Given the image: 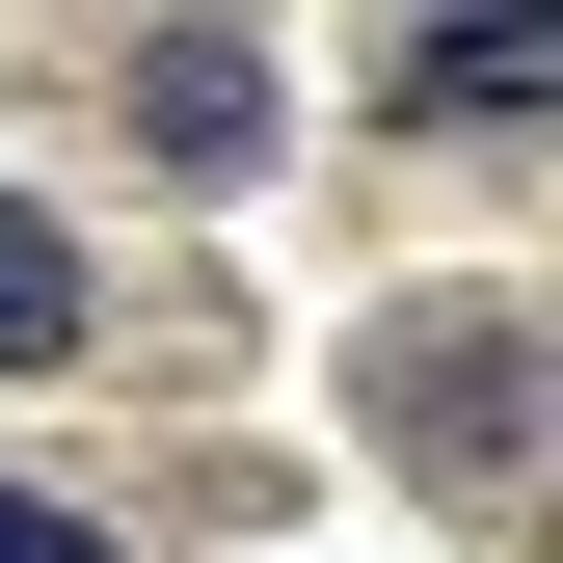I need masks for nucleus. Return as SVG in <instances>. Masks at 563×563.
Listing matches in <instances>:
<instances>
[{"label":"nucleus","instance_id":"obj_3","mask_svg":"<svg viewBox=\"0 0 563 563\" xmlns=\"http://www.w3.org/2000/svg\"><path fill=\"white\" fill-rule=\"evenodd\" d=\"M54 349H81V242H54V216H0V376H54Z\"/></svg>","mask_w":563,"mask_h":563},{"label":"nucleus","instance_id":"obj_1","mask_svg":"<svg viewBox=\"0 0 563 563\" xmlns=\"http://www.w3.org/2000/svg\"><path fill=\"white\" fill-rule=\"evenodd\" d=\"M376 402H402V456H430V483H510V402H537V349L456 296V322H402V349H376Z\"/></svg>","mask_w":563,"mask_h":563},{"label":"nucleus","instance_id":"obj_4","mask_svg":"<svg viewBox=\"0 0 563 563\" xmlns=\"http://www.w3.org/2000/svg\"><path fill=\"white\" fill-rule=\"evenodd\" d=\"M0 563H108V537H81V510H27V483H0Z\"/></svg>","mask_w":563,"mask_h":563},{"label":"nucleus","instance_id":"obj_2","mask_svg":"<svg viewBox=\"0 0 563 563\" xmlns=\"http://www.w3.org/2000/svg\"><path fill=\"white\" fill-rule=\"evenodd\" d=\"M134 108H162V162H242V134H268V54H242V27H162Z\"/></svg>","mask_w":563,"mask_h":563}]
</instances>
